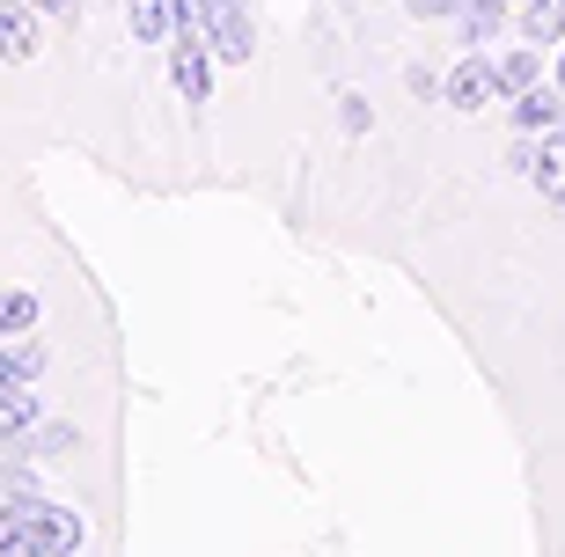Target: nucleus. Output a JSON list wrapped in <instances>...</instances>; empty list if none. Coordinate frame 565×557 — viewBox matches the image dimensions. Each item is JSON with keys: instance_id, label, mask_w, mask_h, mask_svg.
Returning a JSON list of instances; mask_svg holds the SVG:
<instances>
[{"instance_id": "f257e3e1", "label": "nucleus", "mask_w": 565, "mask_h": 557, "mask_svg": "<svg viewBox=\"0 0 565 557\" xmlns=\"http://www.w3.org/2000/svg\"><path fill=\"white\" fill-rule=\"evenodd\" d=\"M82 514H66L38 492L0 499V557H74L82 550Z\"/></svg>"}, {"instance_id": "f03ea898", "label": "nucleus", "mask_w": 565, "mask_h": 557, "mask_svg": "<svg viewBox=\"0 0 565 557\" xmlns=\"http://www.w3.org/2000/svg\"><path fill=\"white\" fill-rule=\"evenodd\" d=\"M38 418V396H15V389H0V440H15L22 426Z\"/></svg>"}, {"instance_id": "7ed1b4c3", "label": "nucleus", "mask_w": 565, "mask_h": 557, "mask_svg": "<svg viewBox=\"0 0 565 557\" xmlns=\"http://www.w3.org/2000/svg\"><path fill=\"white\" fill-rule=\"evenodd\" d=\"M30 323H38V301H30V293H0V338L30 331Z\"/></svg>"}, {"instance_id": "20e7f679", "label": "nucleus", "mask_w": 565, "mask_h": 557, "mask_svg": "<svg viewBox=\"0 0 565 557\" xmlns=\"http://www.w3.org/2000/svg\"><path fill=\"white\" fill-rule=\"evenodd\" d=\"M44 360H38V345H22V352H0V389H15V382H30Z\"/></svg>"}, {"instance_id": "39448f33", "label": "nucleus", "mask_w": 565, "mask_h": 557, "mask_svg": "<svg viewBox=\"0 0 565 557\" xmlns=\"http://www.w3.org/2000/svg\"><path fill=\"white\" fill-rule=\"evenodd\" d=\"M15 492H30V470H22L15 454H0V499H15Z\"/></svg>"}]
</instances>
